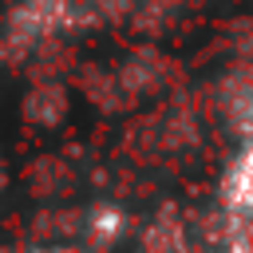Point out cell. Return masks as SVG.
<instances>
[{
    "label": "cell",
    "mask_w": 253,
    "mask_h": 253,
    "mask_svg": "<svg viewBox=\"0 0 253 253\" xmlns=\"http://www.w3.org/2000/svg\"><path fill=\"white\" fill-rule=\"evenodd\" d=\"M225 202L241 213H253V142L241 146V154L225 174Z\"/></svg>",
    "instance_id": "1"
},
{
    "label": "cell",
    "mask_w": 253,
    "mask_h": 253,
    "mask_svg": "<svg viewBox=\"0 0 253 253\" xmlns=\"http://www.w3.org/2000/svg\"><path fill=\"white\" fill-rule=\"evenodd\" d=\"M229 119H233V126L245 134V142H253V79L237 83V91H233V99H229Z\"/></svg>",
    "instance_id": "2"
},
{
    "label": "cell",
    "mask_w": 253,
    "mask_h": 253,
    "mask_svg": "<svg viewBox=\"0 0 253 253\" xmlns=\"http://www.w3.org/2000/svg\"><path fill=\"white\" fill-rule=\"evenodd\" d=\"M115 233H119V213H111L107 206L95 210V213H91V237H99V241H115Z\"/></svg>",
    "instance_id": "3"
},
{
    "label": "cell",
    "mask_w": 253,
    "mask_h": 253,
    "mask_svg": "<svg viewBox=\"0 0 253 253\" xmlns=\"http://www.w3.org/2000/svg\"><path fill=\"white\" fill-rule=\"evenodd\" d=\"M36 253H71V249H36Z\"/></svg>",
    "instance_id": "4"
}]
</instances>
